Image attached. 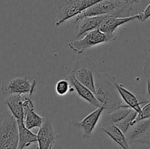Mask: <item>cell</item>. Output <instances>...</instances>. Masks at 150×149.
<instances>
[{
	"instance_id": "1",
	"label": "cell",
	"mask_w": 150,
	"mask_h": 149,
	"mask_svg": "<svg viewBox=\"0 0 150 149\" xmlns=\"http://www.w3.org/2000/svg\"><path fill=\"white\" fill-rule=\"evenodd\" d=\"M115 77L108 73H101L96 71L94 74L95 97L105 107V110L111 112L123 105L115 86Z\"/></svg>"
},
{
	"instance_id": "2",
	"label": "cell",
	"mask_w": 150,
	"mask_h": 149,
	"mask_svg": "<svg viewBox=\"0 0 150 149\" xmlns=\"http://www.w3.org/2000/svg\"><path fill=\"white\" fill-rule=\"evenodd\" d=\"M132 5L126 0H101L76 16L74 23L83 17L102 15H109L117 18L128 17Z\"/></svg>"
},
{
	"instance_id": "3",
	"label": "cell",
	"mask_w": 150,
	"mask_h": 149,
	"mask_svg": "<svg viewBox=\"0 0 150 149\" xmlns=\"http://www.w3.org/2000/svg\"><path fill=\"white\" fill-rule=\"evenodd\" d=\"M100 1L101 0H54L56 26L76 17Z\"/></svg>"
},
{
	"instance_id": "4",
	"label": "cell",
	"mask_w": 150,
	"mask_h": 149,
	"mask_svg": "<svg viewBox=\"0 0 150 149\" xmlns=\"http://www.w3.org/2000/svg\"><path fill=\"white\" fill-rule=\"evenodd\" d=\"M17 121L10 111L0 114V149H17Z\"/></svg>"
},
{
	"instance_id": "5",
	"label": "cell",
	"mask_w": 150,
	"mask_h": 149,
	"mask_svg": "<svg viewBox=\"0 0 150 149\" xmlns=\"http://www.w3.org/2000/svg\"><path fill=\"white\" fill-rule=\"evenodd\" d=\"M97 70L98 65L93 60L88 57H83L75 61L70 73L78 81L95 93L94 74Z\"/></svg>"
},
{
	"instance_id": "6",
	"label": "cell",
	"mask_w": 150,
	"mask_h": 149,
	"mask_svg": "<svg viewBox=\"0 0 150 149\" xmlns=\"http://www.w3.org/2000/svg\"><path fill=\"white\" fill-rule=\"evenodd\" d=\"M116 39V34H108L96 29L86 32L84 37L81 39L69 42L68 47L70 50L77 53L78 54H81L87 48L103 42H112Z\"/></svg>"
},
{
	"instance_id": "7",
	"label": "cell",
	"mask_w": 150,
	"mask_h": 149,
	"mask_svg": "<svg viewBox=\"0 0 150 149\" xmlns=\"http://www.w3.org/2000/svg\"><path fill=\"white\" fill-rule=\"evenodd\" d=\"M36 81H29L26 76L8 77L1 83V92L4 96L12 94H33L36 89Z\"/></svg>"
},
{
	"instance_id": "8",
	"label": "cell",
	"mask_w": 150,
	"mask_h": 149,
	"mask_svg": "<svg viewBox=\"0 0 150 149\" xmlns=\"http://www.w3.org/2000/svg\"><path fill=\"white\" fill-rule=\"evenodd\" d=\"M128 143L150 144V118L136 121L125 133Z\"/></svg>"
},
{
	"instance_id": "9",
	"label": "cell",
	"mask_w": 150,
	"mask_h": 149,
	"mask_svg": "<svg viewBox=\"0 0 150 149\" xmlns=\"http://www.w3.org/2000/svg\"><path fill=\"white\" fill-rule=\"evenodd\" d=\"M37 137L38 149H49L58 139V135L53 128L51 116L48 113L43 116V122L39 128Z\"/></svg>"
},
{
	"instance_id": "10",
	"label": "cell",
	"mask_w": 150,
	"mask_h": 149,
	"mask_svg": "<svg viewBox=\"0 0 150 149\" xmlns=\"http://www.w3.org/2000/svg\"><path fill=\"white\" fill-rule=\"evenodd\" d=\"M105 110V107L100 106L95 110L86 115L81 121H72L74 127L79 128L82 131V135L85 138H89L92 136V131L96 127L102 112Z\"/></svg>"
},
{
	"instance_id": "11",
	"label": "cell",
	"mask_w": 150,
	"mask_h": 149,
	"mask_svg": "<svg viewBox=\"0 0 150 149\" xmlns=\"http://www.w3.org/2000/svg\"><path fill=\"white\" fill-rule=\"evenodd\" d=\"M115 86L118 90L120 97L125 102V105L130 107L131 109L134 110L138 113H139L142 110L141 105H145L150 101L149 99L142 96V95L135 94L132 93L131 91L126 89L122 85L117 83V81H115Z\"/></svg>"
},
{
	"instance_id": "12",
	"label": "cell",
	"mask_w": 150,
	"mask_h": 149,
	"mask_svg": "<svg viewBox=\"0 0 150 149\" xmlns=\"http://www.w3.org/2000/svg\"><path fill=\"white\" fill-rule=\"evenodd\" d=\"M140 18V14L137 13V14L134 15L132 16H128V17L125 18H117L114 17V16L109 15H106L105 19L103 20L101 24L98 27L100 32H103L105 34H115V31L119 26H122V25L125 24L126 23L132 21L134 20H139Z\"/></svg>"
},
{
	"instance_id": "13",
	"label": "cell",
	"mask_w": 150,
	"mask_h": 149,
	"mask_svg": "<svg viewBox=\"0 0 150 149\" xmlns=\"http://www.w3.org/2000/svg\"><path fill=\"white\" fill-rule=\"evenodd\" d=\"M64 78L67 79V80L70 82V85H71V86H73V89L76 91L78 95H79L81 99H83V100L86 101L89 105H92V106L97 107V108L103 106L102 104H101L100 102L97 99V98L95 97L93 92H92L90 89H88L86 86H83V85L81 84L80 82L78 81L71 73H70V74H67V75L64 76Z\"/></svg>"
},
{
	"instance_id": "14",
	"label": "cell",
	"mask_w": 150,
	"mask_h": 149,
	"mask_svg": "<svg viewBox=\"0 0 150 149\" xmlns=\"http://www.w3.org/2000/svg\"><path fill=\"white\" fill-rule=\"evenodd\" d=\"M105 16L106 15H102L83 17L79 19L77 21L79 22V24L76 27V37L79 39L80 37L85 34L86 32L98 29L103 20L105 19Z\"/></svg>"
},
{
	"instance_id": "15",
	"label": "cell",
	"mask_w": 150,
	"mask_h": 149,
	"mask_svg": "<svg viewBox=\"0 0 150 149\" xmlns=\"http://www.w3.org/2000/svg\"><path fill=\"white\" fill-rule=\"evenodd\" d=\"M100 129L109 136L121 148L130 149L125 134L115 124L111 123H103Z\"/></svg>"
},
{
	"instance_id": "16",
	"label": "cell",
	"mask_w": 150,
	"mask_h": 149,
	"mask_svg": "<svg viewBox=\"0 0 150 149\" xmlns=\"http://www.w3.org/2000/svg\"><path fill=\"white\" fill-rule=\"evenodd\" d=\"M23 96L22 94H12L5 96L4 103L8 107L10 112L14 116L16 121H23L24 113H23Z\"/></svg>"
},
{
	"instance_id": "17",
	"label": "cell",
	"mask_w": 150,
	"mask_h": 149,
	"mask_svg": "<svg viewBox=\"0 0 150 149\" xmlns=\"http://www.w3.org/2000/svg\"><path fill=\"white\" fill-rule=\"evenodd\" d=\"M18 131V143L17 149H24L29 147L32 143H38L37 134L28 129L24 125L23 121H16Z\"/></svg>"
},
{
	"instance_id": "18",
	"label": "cell",
	"mask_w": 150,
	"mask_h": 149,
	"mask_svg": "<svg viewBox=\"0 0 150 149\" xmlns=\"http://www.w3.org/2000/svg\"><path fill=\"white\" fill-rule=\"evenodd\" d=\"M133 109L127 106V105H123L121 108L115 110L111 112H108L103 119V123H111L116 124L119 121L125 118L126 115H128Z\"/></svg>"
},
{
	"instance_id": "19",
	"label": "cell",
	"mask_w": 150,
	"mask_h": 149,
	"mask_svg": "<svg viewBox=\"0 0 150 149\" xmlns=\"http://www.w3.org/2000/svg\"><path fill=\"white\" fill-rule=\"evenodd\" d=\"M42 122H43V117L38 115L35 110L29 111L26 115H24L23 118V123L24 125L28 129H32L36 127H40L42 126Z\"/></svg>"
},
{
	"instance_id": "20",
	"label": "cell",
	"mask_w": 150,
	"mask_h": 149,
	"mask_svg": "<svg viewBox=\"0 0 150 149\" xmlns=\"http://www.w3.org/2000/svg\"><path fill=\"white\" fill-rule=\"evenodd\" d=\"M138 115V112L136 111H135L134 110H132L131 112L128 114L127 115H126L123 119H122L121 121H119L118 123L115 124L125 134L127 132V131L128 130L129 127L133 124V121L136 119V116Z\"/></svg>"
},
{
	"instance_id": "21",
	"label": "cell",
	"mask_w": 150,
	"mask_h": 149,
	"mask_svg": "<svg viewBox=\"0 0 150 149\" xmlns=\"http://www.w3.org/2000/svg\"><path fill=\"white\" fill-rule=\"evenodd\" d=\"M70 83L67 79L64 78L59 80L56 85V92L59 96H64L69 91L70 88Z\"/></svg>"
},
{
	"instance_id": "22",
	"label": "cell",
	"mask_w": 150,
	"mask_h": 149,
	"mask_svg": "<svg viewBox=\"0 0 150 149\" xmlns=\"http://www.w3.org/2000/svg\"><path fill=\"white\" fill-rule=\"evenodd\" d=\"M146 118H150V101L146 104H145L144 106L142 107V110H141V112L139 113H138L137 116H136L135 121H133V124L136 121H139V120L146 119Z\"/></svg>"
},
{
	"instance_id": "23",
	"label": "cell",
	"mask_w": 150,
	"mask_h": 149,
	"mask_svg": "<svg viewBox=\"0 0 150 149\" xmlns=\"http://www.w3.org/2000/svg\"><path fill=\"white\" fill-rule=\"evenodd\" d=\"M139 14H140V18H139V20H140V21H145L149 18L150 17V2L147 7L143 11L139 13Z\"/></svg>"
},
{
	"instance_id": "24",
	"label": "cell",
	"mask_w": 150,
	"mask_h": 149,
	"mask_svg": "<svg viewBox=\"0 0 150 149\" xmlns=\"http://www.w3.org/2000/svg\"><path fill=\"white\" fill-rule=\"evenodd\" d=\"M142 71H143L144 74L145 75L150 77V53L149 55L147 56V57H146Z\"/></svg>"
},
{
	"instance_id": "25",
	"label": "cell",
	"mask_w": 150,
	"mask_h": 149,
	"mask_svg": "<svg viewBox=\"0 0 150 149\" xmlns=\"http://www.w3.org/2000/svg\"><path fill=\"white\" fill-rule=\"evenodd\" d=\"M147 93L150 100V77H147Z\"/></svg>"
},
{
	"instance_id": "26",
	"label": "cell",
	"mask_w": 150,
	"mask_h": 149,
	"mask_svg": "<svg viewBox=\"0 0 150 149\" xmlns=\"http://www.w3.org/2000/svg\"><path fill=\"white\" fill-rule=\"evenodd\" d=\"M126 1H128V2H130V4H135V3L137 2V1H139V0H126Z\"/></svg>"
},
{
	"instance_id": "27",
	"label": "cell",
	"mask_w": 150,
	"mask_h": 149,
	"mask_svg": "<svg viewBox=\"0 0 150 149\" xmlns=\"http://www.w3.org/2000/svg\"><path fill=\"white\" fill-rule=\"evenodd\" d=\"M147 47H148V51H149V52L150 53V39L147 42Z\"/></svg>"
},
{
	"instance_id": "28",
	"label": "cell",
	"mask_w": 150,
	"mask_h": 149,
	"mask_svg": "<svg viewBox=\"0 0 150 149\" xmlns=\"http://www.w3.org/2000/svg\"><path fill=\"white\" fill-rule=\"evenodd\" d=\"M49 149H52V146H51V147L49 148Z\"/></svg>"
},
{
	"instance_id": "29",
	"label": "cell",
	"mask_w": 150,
	"mask_h": 149,
	"mask_svg": "<svg viewBox=\"0 0 150 149\" xmlns=\"http://www.w3.org/2000/svg\"><path fill=\"white\" fill-rule=\"evenodd\" d=\"M29 1H34V0H29Z\"/></svg>"
},
{
	"instance_id": "30",
	"label": "cell",
	"mask_w": 150,
	"mask_h": 149,
	"mask_svg": "<svg viewBox=\"0 0 150 149\" xmlns=\"http://www.w3.org/2000/svg\"><path fill=\"white\" fill-rule=\"evenodd\" d=\"M148 1H149V2H150V0H148Z\"/></svg>"
},
{
	"instance_id": "31",
	"label": "cell",
	"mask_w": 150,
	"mask_h": 149,
	"mask_svg": "<svg viewBox=\"0 0 150 149\" xmlns=\"http://www.w3.org/2000/svg\"><path fill=\"white\" fill-rule=\"evenodd\" d=\"M63 149H67V148H63Z\"/></svg>"
}]
</instances>
